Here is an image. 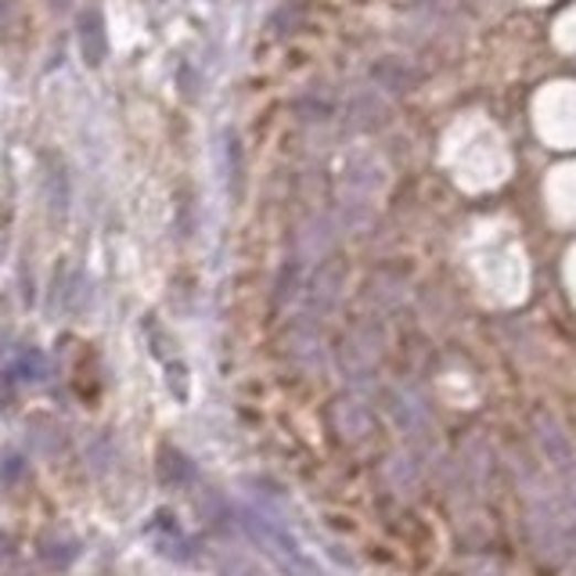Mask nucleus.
<instances>
[{
	"label": "nucleus",
	"instance_id": "obj_5",
	"mask_svg": "<svg viewBox=\"0 0 576 576\" xmlns=\"http://www.w3.org/2000/svg\"><path fill=\"white\" fill-rule=\"evenodd\" d=\"M148 541H152V547L162 558L177 562V566H191V562H199L195 541L188 537L184 526L177 523L170 512H159L152 523H148Z\"/></svg>",
	"mask_w": 576,
	"mask_h": 576
},
{
	"label": "nucleus",
	"instance_id": "obj_10",
	"mask_svg": "<svg viewBox=\"0 0 576 576\" xmlns=\"http://www.w3.org/2000/svg\"><path fill=\"white\" fill-rule=\"evenodd\" d=\"M372 84L378 94H390V98H404V94L415 90L418 73L401 58H378L372 65Z\"/></svg>",
	"mask_w": 576,
	"mask_h": 576
},
{
	"label": "nucleus",
	"instance_id": "obj_16",
	"mask_svg": "<svg viewBox=\"0 0 576 576\" xmlns=\"http://www.w3.org/2000/svg\"><path fill=\"white\" fill-rule=\"evenodd\" d=\"M25 472H30V461H25V455H19V450H8V455L0 458V483L4 487L22 483Z\"/></svg>",
	"mask_w": 576,
	"mask_h": 576
},
{
	"label": "nucleus",
	"instance_id": "obj_14",
	"mask_svg": "<svg viewBox=\"0 0 576 576\" xmlns=\"http://www.w3.org/2000/svg\"><path fill=\"white\" fill-rule=\"evenodd\" d=\"M8 372H11V378H15V382H44L51 367H47V356L40 353V350L22 346V350L8 361Z\"/></svg>",
	"mask_w": 576,
	"mask_h": 576
},
{
	"label": "nucleus",
	"instance_id": "obj_3",
	"mask_svg": "<svg viewBox=\"0 0 576 576\" xmlns=\"http://www.w3.org/2000/svg\"><path fill=\"white\" fill-rule=\"evenodd\" d=\"M339 296H342V264L339 259H321V264L310 270V278L303 281L307 318L318 321V318H324V313H332Z\"/></svg>",
	"mask_w": 576,
	"mask_h": 576
},
{
	"label": "nucleus",
	"instance_id": "obj_1",
	"mask_svg": "<svg viewBox=\"0 0 576 576\" xmlns=\"http://www.w3.org/2000/svg\"><path fill=\"white\" fill-rule=\"evenodd\" d=\"M238 519H242L245 533L253 537V544L270 562H278V569L285 576H321V569L313 566V558L296 544L292 533L281 530L274 519H267L264 512H256V509H238Z\"/></svg>",
	"mask_w": 576,
	"mask_h": 576
},
{
	"label": "nucleus",
	"instance_id": "obj_8",
	"mask_svg": "<svg viewBox=\"0 0 576 576\" xmlns=\"http://www.w3.org/2000/svg\"><path fill=\"white\" fill-rule=\"evenodd\" d=\"M332 245H335V221H328V216H310V221L299 227L296 259L303 267L307 264H321Z\"/></svg>",
	"mask_w": 576,
	"mask_h": 576
},
{
	"label": "nucleus",
	"instance_id": "obj_9",
	"mask_svg": "<svg viewBox=\"0 0 576 576\" xmlns=\"http://www.w3.org/2000/svg\"><path fill=\"white\" fill-rule=\"evenodd\" d=\"M288 356H292V361L299 364V367H321V361H324V346H321V335H318V321L313 318H299L292 328H288Z\"/></svg>",
	"mask_w": 576,
	"mask_h": 576
},
{
	"label": "nucleus",
	"instance_id": "obj_17",
	"mask_svg": "<svg viewBox=\"0 0 576 576\" xmlns=\"http://www.w3.org/2000/svg\"><path fill=\"white\" fill-rule=\"evenodd\" d=\"M221 573H224V576H267L264 566H256V562L238 558V555H227L224 566H221Z\"/></svg>",
	"mask_w": 576,
	"mask_h": 576
},
{
	"label": "nucleus",
	"instance_id": "obj_18",
	"mask_svg": "<svg viewBox=\"0 0 576 576\" xmlns=\"http://www.w3.org/2000/svg\"><path fill=\"white\" fill-rule=\"evenodd\" d=\"M51 8H54V11H65V8H68V0H51Z\"/></svg>",
	"mask_w": 576,
	"mask_h": 576
},
{
	"label": "nucleus",
	"instance_id": "obj_12",
	"mask_svg": "<svg viewBox=\"0 0 576 576\" xmlns=\"http://www.w3.org/2000/svg\"><path fill=\"white\" fill-rule=\"evenodd\" d=\"M386 119H390L386 94H378V90H361V94H353V98H350L346 122H350L353 130H378Z\"/></svg>",
	"mask_w": 576,
	"mask_h": 576
},
{
	"label": "nucleus",
	"instance_id": "obj_6",
	"mask_svg": "<svg viewBox=\"0 0 576 576\" xmlns=\"http://www.w3.org/2000/svg\"><path fill=\"white\" fill-rule=\"evenodd\" d=\"M378 361V335L372 332V328H356V332H350L346 339H342V350H339V364L342 372L361 378L375 367Z\"/></svg>",
	"mask_w": 576,
	"mask_h": 576
},
{
	"label": "nucleus",
	"instance_id": "obj_7",
	"mask_svg": "<svg viewBox=\"0 0 576 576\" xmlns=\"http://www.w3.org/2000/svg\"><path fill=\"white\" fill-rule=\"evenodd\" d=\"M76 36H79V54L90 68L105 65L108 58V30H105V15L102 8H84L76 19Z\"/></svg>",
	"mask_w": 576,
	"mask_h": 576
},
{
	"label": "nucleus",
	"instance_id": "obj_11",
	"mask_svg": "<svg viewBox=\"0 0 576 576\" xmlns=\"http://www.w3.org/2000/svg\"><path fill=\"white\" fill-rule=\"evenodd\" d=\"M156 476H159L162 487H191V483H195L199 469H195V461H191L181 447L162 444L159 455H156Z\"/></svg>",
	"mask_w": 576,
	"mask_h": 576
},
{
	"label": "nucleus",
	"instance_id": "obj_4",
	"mask_svg": "<svg viewBox=\"0 0 576 576\" xmlns=\"http://www.w3.org/2000/svg\"><path fill=\"white\" fill-rule=\"evenodd\" d=\"M328 425H332V433L342 444H364L375 436V415L364 407V401H356V396H339V401L328 407Z\"/></svg>",
	"mask_w": 576,
	"mask_h": 576
},
{
	"label": "nucleus",
	"instance_id": "obj_2",
	"mask_svg": "<svg viewBox=\"0 0 576 576\" xmlns=\"http://www.w3.org/2000/svg\"><path fill=\"white\" fill-rule=\"evenodd\" d=\"M36 173H40V195H44L51 221H65L68 205H73V184H68L65 159L54 152V148H44L36 159Z\"/></svg>",
	"mask_w": 576,
	"mask_h": 576
},
{
	"label": "nucleus",
	"instance_id": "obj_13",
	"mask_svg": "<svg viewBox=\"0 0 576 576\" xmlns=\"http://www.w3.org/2000/svg\"><path fill=\"white\" fill-rule=\"evenodd\" d=\"M87 303V274L84 270H58L54 278V307L65 313L84 310Z\"/></svg>",
	"mask_w": 576,
	"mask_h": 576
},
{
	"label": "nucleus",
	"instance_id": "obj_15",
	"mask_svg": "<svg viewBox=\"0 0 576 576\" xmlns=\"http://www.w3.org/2000/svg\"><path fill=\"white\" fill-rule=\"evenodd\" d=\"M40 558L47 562V566H54V569H65L68 562H76L79 558V544L73 541V537H44L40 541Z\"/></svg>",
	"mask_w": 576,
	"mask_h": 576
}]
</instances>
